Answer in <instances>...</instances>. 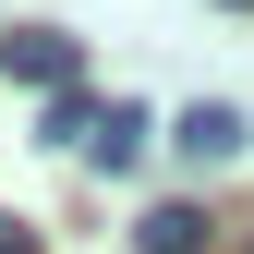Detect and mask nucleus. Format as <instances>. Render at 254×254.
I'll list each match as a JSON object with an SVG mask.
<instances>
[{
	"mask_svg": "<svg viewBox=\"0 0 254 254\" xmlns=\"http://www.w3.org/2000/svg\"><path fill=\"white\" fill-rule=\"evenodd\" d=\"M133 242H145V254H206V206H145Z\"/></svg>",
	"mask_w": 254,
	"mask_h": 254,
	"instance_id": "obj_3",
	"label": "nucleus"
},
{
	"mask_svg": "<svg viewBox=\"0 0 254 254\" xmlns=\"http://www.w3.org/2000/svg\"><path fill=\"white\" fill-rule=\"evenodd\" d=\"M85 157H97V170H133V157H145V109L109 97V121H97V145H85Z\"/></svg>",
	"mask_w": 254,
	"mask_h": 254,
	"instance_id": "obj_4",
	"label": "nucleus"
},
{
	"mask_svg": "<svg viewBox=\"0 0 254 254\" xmlns=\"http://www.w3.org/2000/svg\"><path fill=\"white\" fill-rule=\"evenodd\" d=\"M242 133H254V121H242L230 97H194V109H182V121H170V145H182V157H194V170H218V157H242Z\"/></svg>",
	"mask_w": 254,
	"mask_h": 254,
	"instance_id": "obj_2",
	"label": "nucleus"
},
{
	"mask_svg": "<svg viewBox=\"0 0 254 254\" xmlns=\"http://www.w3.org/2000/svg\"><path fill=\"white\" fill-rule=\"evenodd\" d=\"M0 73H24V85H49V97H73V37H61V24H12V37H0Z\"/></svg>",
	"mask_w": 254,
	"mask_h": 254,
	"instance_id": "obj_1",
	"label": "nucleus"
},
{
	"mask_svg": "<svg viewBox=\"0 0 254 254\" xmlns=\"http://www.w3.org/2000/svg\"><path fill=\"white\" fill-rule=\"evenodd\" d=\"M242 254H254V242H242Z\"/></svg>",
	"mask_w": 254,
	"mask_h": 254,
	"instance_id": "obj_6",
	"label": "nucleus"
},
{
	"mask_svg": "<svg viewBox=\"0 0 254 254\" xmlns=\"http://www.w3.org/2000/svg\"><path fill=\"white\" fill-rule=\"evenodd\" d=\"M0 254H37V230H24V218H0Z\"/></svg>",
	"mask_w": 254,
	"mask_h": 254,
	"instance_id": "obj_5",
	"label": "nucleus"
}]
</instances>
